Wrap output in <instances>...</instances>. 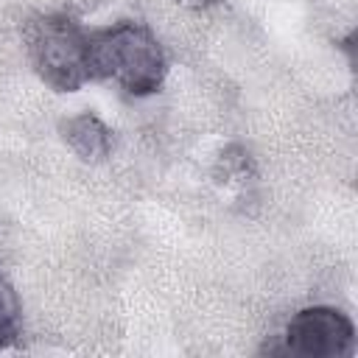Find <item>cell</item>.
Wrapping results in <instances>:
<instances>
[{"label": "cell", "instance_id": "4", "mask_svg": "<svg viewBox=\"0 0 358 358\" xmlns=\"http://www.w3.org/2000/svg\"><path fill=\"white\" fill-rule=\"evenodd\" d=\"M62 140L84 162H101L112 154V131L92 112H81L76 117H67L62 123Z\"/></svg>", "mask_w": 358, "mask_h": 358}, {"label": "cell", "instance_id": "3", "mask_svg": "<svg viewBox=\"0 0 358 358\" xmlns=\"http://www.w3.org/2000/svg\"><path fill=\"white\" fill-rule=\"evenodd\" d=\"M282 350L299 358H347L355 350L352 319L330 305L302 308L285 324Z\"/></svg>", "mask_w": 358, "mask_h": 358}, {"label": "cell", "instance_id": "5", "mask_svg": "<svg viewBox=\"0 0 358 358\" xmlns=\"http://www.w3.org/2000/svg\"><path fill=\"white\" fill-rule=\"evenodd\" d=\"M22 330V305L17 291L0 277V350L11 347Z\"/></svg>", "mask_w": 358, "mask_h": 358}, {"label": "cell", "instance_id": "1", "mask_svg": "<svg viewBox=\"0 0 358 358\" xmlns=\"http://www.w3.org/2000/svg\"><path fill=\"white\" fill-rule=\"evenodd\" d=\"M90 73L117 84L126 95L145 98L165 84L168 59L148 25L120 20L90 34Z\"/></svg>", "mask_w": 358, "mask_h": 358}, {"label": "cell", "instance_id": "6", "mask_svg": "<svg viewBox=\"0 0 358 358\" xmlns=\"http://www.w3.org/2000/svg\"><path fill=\"white\" fill-rule=\"evenodd\" d=\"M185 3H196V6H207V3H215V0H185Z\"/></svg>", "mask_w": 358, "mask_h": 358}, {"label": "cell", "instance_id": "2", "mask_svg": "<svg viewBox=\"0 0 358 358\" xmlns=\"http://www.w3.org/2000/svg\"><path fill=\"white\" fill-rule=\"evenodd\" d=\"M25 53L34 73L56 92H76L90 73V34L67 14H39L28 20Z\"/></svg>", "mask_w": 358, "mask_h": 358}]
</instances>
